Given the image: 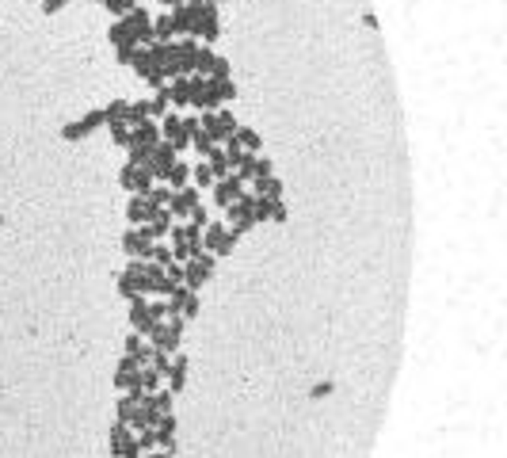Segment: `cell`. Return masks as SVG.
I'll list each match as a JSON object with an SVG mask.
<instances>
[{
    "label": "cell",
    "instance_id": "6f0895ef",
    "mask_svg": "<svg viewBox=\"0 0 507 458\" xmlns=\"http://www.w3.org/2000/svg\"><path fill=\"white\" fill-rule=\"evenodd\" d=\"M0 226H4V214H0Z\"/></svg>",
    "mask_w": 507,
    "mask_h": 458
},
{
    "label": "cell",
    "instance_id": "277c9868",
    "mask_svg": "<svg viewBox=\"0 0 507 458\" xmlns=\"http://www.w3.org/2000/svg\"><path fill=\"white\" fill-rule=\"evenodd\" d=\"M233 100H236V84H233V80H210L206 77V88H202L195 111H218L222 103H233Z\"/></svg>",
    "mask_w": 507,
    "mask_h": 458
},
{
    "label": "cell",
    "instance_id": "7dc6e473",
    "mask_svg": "<svg viewBox=\"0 0 507 458\" xmlns=\"http://www.w3.org/2000/svg\"><path fill=\"white\" fill-rule=\"evenodd\" d=\"M134 4H137V0H103V8H107L111 15H126Z\"/></svg>",
    "mask_w": 507,
    "mask_h": 458
},
{
    "label": "cell",
    "instance_id": "f546056e",
    "mask_svg": "<svg viewBox=\"0 0 507 458\" xmlns=\"http://www.w3.org/2000/svg\"><path fill=\"white\" fill-rule=\"evenodd\" d=\"M214 114H218V126H222V134H225V138H233V134H236V126H241V122H236V114H233V108H218ZM222 145H225V142H222Z\"/></svg>",
    "mask_w": 507,
    "mask_h": 458
},
{
    "label": "cell",
    "instance_id": "ba28073f",
    "mask_svg": "<svg viewBox=\"0 0 507 458\" xmlns=\"http://www.w3.org/2000/svg\"><path fill=\"white\" fill-rule=\"evenodd\" d=\"M119 184H122V191H130V195H145L157 179H153L149 165H122L119 168Z\"/></svg>",
    "mask_w": 507,
    "mask_h": 458
},
{
    "label": "cell",
    "instance_id": "8992f818",
    "mask_svg": "<svg viewBox=\"0 0 507 458\" xmlns=\"http://www.w3.org/2000/svg\"><path fill=\"white\" fill-rule=\"evenodd\" d=\"M122 27L130 31V43L142 46V43H153V15L145 12L142 4H134L126 15H122Z\"/></svg>",
    "mask_w": 507,
    "mask_h": 458
},
{
    "label": "cell",
    "instance_id": "bcb514c9",
    "mask_svg": "<svg viewBox=\"0 0 507 458\" xmlns=\"http://www.w3.org/2000/svg\"><path fill=\"white\" fill-rule=\"evenodd\" d=\"M191 149L199 153V157H210V149H214V142H210V138H206V134H202V130H199V134L191 138Z\"/></svg>",
    "mask_w": 507,
    "mask_h": 458
},
{
    "label": "cell",
    "instance_id": "680465c9",
    "mask_svg": "<svg viewBox=\"0 0 507 458\" xmlns=\"http://www.w3.org/2000/svg\"><path fill=\"white\" fill-rule=\"evenodd\" d=\"M218 4H222V0H218Z\"/></svg>",
    "mask_w": 507,
    "mask_h": 458
},
{
    "label": "cell",
    "instance_id": "7bdbcfd3",
    "mask_svg": "<svg viewBox=\"0 0 507 458\" xmlns=\"http://www.w3.org/2000/svg\"><path fill=\"white\" fill-rule=\"evenodd\" d=\"M111 142L122 145V149L130 145V126H126V122H111Z\"/></svg>",
    "mask_w": 507,
    "mask_h": 458
},
{
    "label": "cell",
    "instance_id": "9f6ffc18",
    "mask_svg": "<svg viewBox=\"0 0 507 458\" xmlns=\"http://www.w3.org/2000/svg\"><path fill=\"white\" fill-rule=\"evenodd\" d=\"M160 4H168V8H179V4H187V0H160Z\"/></svg>",
    "mask_w": 507,
    "mask_h": 458
},
{
    "label": "cell",
    "instance_id": "44dd1931",
    "mask_svg": "<svg viewBox=\"0 0 507 458\" xmlns=\"http://www.w3.org/2000/svg\"><path fill=\"white\" fill-rule=\"evenodd\" d=\"M165 184L172 187V191L187 187V184H191V165H183V161H172V168L165 172Z\"/></svg>",
    "mask_w": 507,
    "mask_h": 458
},
{
    "label": "cell",
    "instance_id": "f35d334b",
    "mask_svg": "<svg viewBox=\"0 0 507 458\" xmlns=\"http://www.w3.org/2000/svg\"><path fill=\"white\" fill-rule=\"evenodd\" d=\"M172 390L165 386V390H157V394H153V408H157V416H172Z\"/></svg>",
    "mask_w": 507,
    "mask_h": 458
},
{
    "label": "cell",
    "instance_id": "d590c367",
    "mask_svg": "<svg viewBox=\"0 0 507 458\" xmlns=\"http://www.w3.org/2000/svg\"><path fill=\"white\" fill-rule=\"evenodd\" d=\"M267 176H275V165L264 157V153H256V157H252V179H267Z\"/></svg>",
    "mask_w": 507,
    "mask_h": 458
},
{
    "label": "cell",
    "instance_id": "4316f807",
    "mask_svg": "<svg viewBox=\"0 0 507 458\" xmlns=\"http://www.w3.org/2000/svg\"><path fill=\"white\" fill-rule=\"evenodd\" d=\"M172 35H176V27H172V12L157 15V20H153V43H172Z\"/></svg>",
    "mask_w": 507,
    "mask_h": 458
},
{
    "label": "cell",
    "instance_id": "7a4b0ae2",
    "mask_svg": "<svg viewBox=\"0 0 507 458\" xmlns=\"http://www.w3.org/2000/svg\"><path fill=\"white\" fill-rule=\"evenodd\" d=\"M236 241H241V237L229 233L225 222H210L206 229H202V252H210V256H222V260L233 256Z\"/></svg>",
    "mask_w": 507,
    "mask_h": 458
},
{
    "label": "cell",
    "instance_id": "9a60e30c",
    "mask_svg": "<svg viewBox=\"0 0 507 458\" xmlns=\"http://www.w3.org/2000/svg\"><path fill=\"white\" fill-rule=\"evenodd\" d=\"M149 249H153V241H145L142 229H126V233H122V252H126V260H149Z\"/></svg>",
    "mask_w": 507,
    "mask_h": 458
},
{
    "label": "cell",
    "instance_id": "f907efd6",
    "mask_svg": "<svg viewBox=\"0 0 507 458\" xmlns=\"http://www.w3.org/2000/svg\"><path fill=\"white\" fill-rule=\"evenodd\" d=\"M290 218V210H286L282 199H271V222H286Z\"/></svg>",
    "mask_w": 507,
    "mask_h": 458
},
{
    "label": "cell",
    "instance_id": "1f68e13d",
    "mask_svg": "<svg viewBox=\"0 0 507 458\" xmlns=\"http://www.w3.org/2000/svg\"><path fill=\"white\" fill-rule=\"evenodd\" d=\"M191 187H199V191H202V187H214V172H210L206 161L191 168Z\"/></svg>",
    "mask_w": 507,
    "mask_h": 458
},
{
    "label": "cell",
    "instance_id": "d6a6232c",
    "mask_svg": "<svg viewBox=\"0 0 507 458\" xmlns=\"http://www.w3.org/2000/svg\"><path fill=\"white\" fill-rule=\"evenodd\" d=\"M126 111H130V100H111L103 108V119L107 122H126Z\"/></svg>",
    "mask_w": 507,
    "mask_h": 458
},
{
    "label": "cell",
    "instance_id": "8d00e7d4",
    "mask_svg": "<svg viewBox=\"0 0 507 458\" xmlns=\"http://www.w3.org/2000/svg\"><path fill=\"white\" fill-rule=\"evenodd\" d=\"M145 367H153V371H157L160 378H165L168 367H172V355H168V351H157V348H153V351H149V363H145Z\"/></svg>",
    "mask_w": 507,
    "mask_h": 458
},
{
    "label": "cell",
    "instance_id": "603a6c76",
    "mask_svg": "<svg viewBox=\"0 0 507 458\" xmlns=\"http://www.w3.org/2000/svg\"><path fill=\"white\" fill-rule=\"evenodd\" d=\"M149 351H153V348H149V344H145L142 337H137V332H130V337H126V355L134 359L137 367H145V363H149Z\"/></svg>",
    "mask_w": 507,
    "mask_h": 458
},
{
    "label": "cell",
    "instance_id": "94428289",
    "mask_svg": "<svg viewBox=\"0 0 507 458\" xmlns=\"http://www.w3.org/2000/svg\"><path fill=\"white\" fill-rule=\"evenodd\" d=\"M100 4H103V0H100Z\"/></svg>",
    "mask_w": 507,
    "mask_h": 458
},
{
    "label": "cell",
    "instance_id": "484cf974",
    "mask_svg": "<svg viewBox=\"0 0 507 458\" xmlns=\"http://www.w3.org/2000/svg\"><path fill=\"white\" fill-rule=\"evenodd\" d=\"M256 199H282V179L279 176L256 179Z\"/></svg>",
    "mask_w": 507,
    "mask_h": 458
},
{
    "label": "cell",
    "instance_id": "db71d44e",
    "mask_svg": "<svg viewBox=\"0 0 507 458\" xmlns=\"http://www.w3.org/2000/svg\"><path fill=\"white\" fill-rule=\"evenodd\" d=\"M149 309H153V317H157V321H165V317H168V306H165V302H149Z\"/></svg>",
    "mask_w": 507,
    "mask_h": 458
},
{
    "label": "cell",
    "instance_id": "e575fe53",
    "mask_svg": "<svg viewBox=\"0 0 507 458\" xmlns=\"http://www.w3.org/2000/svg\"><path fill=\"white\" fill-rule=\"evenodd\" d=\"M210 80H233V65H229V57L218 54L214 65H210Z\"/></svg>",
    "mask_w": 507,
    "mask_h": 458
},
{
    "label": "cell",
    "instance_id": "d4e9b609",
    "mask_svg": "<svg viewBox=\"0 0 507 458\" xmlns=\"http://www.w3.org/2000/svg\"><path fill=\"white\" fill-rule=\"evenodd\" d=\"M233 138L241 142V149H244V153H259V149H264V138H259L252 126H236V134H233Z\"/></svg>",
    "mask_w": 507,
    "mask_h": 458
},
{
    "label": "cell",
    "instance_id": "f6af8a7d",
    "mask_svg": "<svg viewBox=\"0 0 507 458\" xmlns=\"http://www.w3.org/2000/svg\"><path fill=\"white\" fill-rule=\"evenodd\" d=\"M187 222H191V226H199V229H206V226H210V210L199 202V207H191V214H187Z\"/></svg>",
    "mask_w": 507,
    "mask_h": 458
},
{
    "label": "cell",
    "instance_id": "816d5d0a",
    "mask_svg": "<svg viewBox=\"0 0 507 458\" xmlns=\"http://www.w3.org/2000/svg\"><path fill=\"white\" fill-rule=\"evenodd\" d=\"M332 390H336V382H317V386L309 390V397H313V401H321V397H328Z\"/></svg>",
    "mask_w": 507,
    "mask_h": 458
},
{
    "label": "cell",
    "instance_id": "3957f363",
    "mask_svg": "<svg viewBox=\"0 0 507 458\" xmlns=\"http://www.w3.org/2000/svg\"><path fill=\"white\" fill-rule=\"evenodd\" d=\"M214 267H218V256H210V252L183 260V286L187 290H202L210 283V275H214Z\"/></svg>",
    "mask_w": 507,
    "mask_h": 458
},
{
    "label": "cell",
    "instance_id": "4dcf8cb0",
    "mask_svg": "<svg viewBox=\"0 0 507 458\" xmlns=\"http://www.w3.org/2000/svg\"><path fill=\"white\" fill-rule=\"evenodd\" d=\"M168 199H172V187H168V184H157V187H149V191H145V202H149L153 210H157V207H168Z\"/></svg>",
    "mask_w": 507,
    "mask_h": 458
},
{
    "label": "cell",
    "instance_id": "52a82bcc",
    "mask_svg": "<svg viewBox=\"0 0 507 458\" xmlns=\"http://www.w3.org/2000/svg\"><path fill=\"white\" fill-rule=\"evenodd\" d=\"M183 329H187V321L183 317H172V325L160 321L157 329H153V337H149V348H157V351H179V340H183Z\"/></svg>",
    "mask_w": 507,
    "mask_h": 458
},
{
    "label": "cell",
    "instance_id": "5bb4252c",
    "mask_svg": "<svg viewBox=\"0 0 507 458\" xmlns=\"http://www.w3.org/2000/svg\"><path fill=\"white\" fill-rule=\"evenodd\" d=\"M187 371H191V359L179 351V355H172V367H168V374H165V382H168V390L172 394H183V386H187Z\"/></svg>",
    "mask_w": 507,
    "mask_h": 458
},
{
    "label": "cell",
    "instance_id": "83f0119b",
    "mask_svg": "<svg viewBox=\"0 0 507 458\" xmlns=\"http://www.w3.org/2000/svg\"><path fill=\"white\" fill-rule=\"evenodd\" d=\"M172 27H176V35H191L195 31V20H191V12H187V4L172 8Z\"/></svg>",
    "mask_w": 507,
    "mask_h": 458
},
{
    "label": "cell",
    "instance_id": "ee69618b",
    "mask_svg": "<svg viewBox=\"0 0 507 458\" xmlns=\"http://www.w3.org/2000/svg\"><path fill=\"white\" fill-rule=\"evenodd\" d=\"M134 439H137V447H142V455L157 447V431H153V428H142V431H134Z\"/></svg>",
    "mask_w": 507,
    "mask_h": 458
},
{
    "label": "cell",
    "instance_id": "6da1fadb",
    "mask_svg": "<svg viewBox=\"0 0 507 458\" xmlns=\"http://www.w3.org/2000/svg\"><path fill=\"white\" fill-rule=\"evenodd\" d=\"M187 12L195 20V35H202V43H218L222 38V20H218V4H202V0H187Z\"/></svg>",
    "mask_w": 507,
    "mask_h": 458
},
{
    "label": "cell",
    "instance_id": "e0dca14e",
    "mask_svg": "<svg viewBox=\"0 0 507 458\" xmlns=\"http://www.w3.org/2000/svg\"><path fill=\"white\" fill-rule=\"evenodd\" d=\"M160 142V126L153 119H145V122H137V126H130V145H157Z\"/></svg>",
    "mask_w": 507,
    "mask_h": 458
},
{
    "label": "cell",
    "instance_id": "7c38bea8",
    "mask_svg": "<svg viewBox=\"0 0 507 458\" xmlns=\"http://www.w3.org/2000/svg\"><path fill=\"white\" fill-rule=\"evenodd\" d=\"M160 142H168L176 153H183L187 145H191V142H187V134H183V122H179V114L168 111L165 119H160Z\"/></svg>",
    "mask_w": 507,
    "mask_h": 458
},
{
    "label": "cell",
    "instance_id": "836d02e7",
    "mask_svg": "<svg viewBox=\"0 0 507 458\" xmlns=\"http://www.w3.org/2000/svg\"><path fill=\"white\" fill-rule=\"evenodd\" d=\"M202 313V298H199V290H187V302H183V321H195V317Z\"/></svg>",
    "mask_w": 507,
    "mask_h": 458
},
{
    "label": "cell",
    "instance_id": "60d3db41",
    "mask_svg": "<svg viewBox=\"0 0 507 458\" xmlns=\"http://www.w3.org/2000/svg\"><path fill=\"white\" fill-rule=\"evenodd\" d=\"M149 264H160V267H168V264H176V260H172V249H168V244H153V249H149Z\"/></svg>",
    "mask_w": 507,
    "mask_h": 458
},
{
    "label": "cell",
    "instance_id": "11a10c76",
    "mask_svg": "<svg viewBox=\"0 0 507 458\" xmlns=\"http://www.w3.org/2000/svg\"><path fill=\"white\" fill-rule=\"evenodd\" d=\"M142 458H172V455H168V451H145Z\"/></svg>",
    "mask_w": 507,
    "mask_h": 458
},
{
    "label": "cell",
    "instance_id": "74e56055",
    "mask_svg": "<svg viewBox=\"0 0 507 458\" xmlns=\"http://www.w3.org/2000/svg\"><path fill=\"white\" fill-rule=\"evenodd\" d=\"M153 149L149 145H126V165H149Z\"/></svg>",
    "mask_w": 507,
    "mask_h": 458
},
{
    "label": "cell",
    "instance_id": "f5cc1de1",
    "mask_svg": "<svg viewBox=\"0 0 507 458\" xmlns=\"http://www.w3.org/2000/svg\"><path fill=\"white\" fill-rule=\"evenodd\" d=\"M65 4H73V0H43V15H57Z\"/></svg>",
    "mask_w": 507,
    "mask_h": 458
},
{
    "label": "cell",
    "instance_id": "5b68a950",
    "mask_svg": "<svg viewBox=\"0 0 507 458\" xmlns=\"http://www.w3.org/2000/svg\"><path fill=\"white\" fill-rule=\"evenodd\" d=\"M252 202H256V195H241V199L233 202V207L225 210V218H229V233L233 237H244V233H252L256 229V218H252Z\"/></svg>",
    "mask_w": 507,
    "mask_h": 458
},
{
    "label": "cell",
    "instance_id": "b9f144b4",
    "mask_svg": "<svg viewBox=\"0 0 507 458\" xmlns=\"http://www.w3.org/2000/svg\"><path fill=\"white\" fill-rule=\"evenodd\" d=\"M145 119H149V111H145V100L130 103V111H126V126H137V122H145Z\"/></svg>",
    "mask_w": 507,
    "mask_h": 458
},
{
    "label": "cell",
    "instance_id": "30bf717a",
    "mask_svg": "<svg viewBox=\"0 0 507 458\" xmlns=\"http://www.w3.org/2000/svg\"><path fill=\"white\" fill-rule=\"evenodd\" d=\"M157 317H153L149 302L137 294V298H130V332H137V337H153V329H157Z\"/></svg>",
    "mask_w": 507,
    "mask_h": 458
},
{
    "label": "cell",
    "instance_id": "91938a15",
    "mask_svg": "<svg viewBox=\"0 0 507 458\" xmlns=\"http://www.w3.org/2000/svg\"><path fill=\"white\" fill-rule=\"evenodd\" d=\"M137 4H142V0H137Z\"/></svg>",
    "mask_w": 507,
    "mask_h": 458
},
{
    "label": "cell",
    "instance_id": "2e32d148",
    "mask_svg": "<svg viewBox=\"0 0 507 458\" xmlns=\"http://www.w3.org/2000/svg\"><path fill=\"white\" fill-rule=\"evenodd\" d=\"M157 210H160V207H157ZM157 210L145 202V195H134V199L126 202V222H130V226H149Z\"/></svg>",
    "mask_w": 507,
    "mask_h": 458
},
{
    "label": "cell",
    "instance_id": "8fae6325",
    "mask_svg": "<svg viewBox=\"0 0 507 458\" xmlns=\"http://www.w3.org/2000/svg\"><path fill=\"white\" fill-rule=\"evenodd\" d=\"M111 455L114 458H142V447H137L134 431H130L126 424H119V420L111 424Z\"/></svg>",
    "mask_w": 507,
    "mask_h": 458
},
{
    "label": "cell",
    "instance_id": "ab89813d",
    "mask_svg": "<svg viewBox=\"0 0 507 458\" xmlns=\"http://www.w3.org/2000/svg\"><path fill=\"white\" fill-rule=\"evenodd\" d=\"M107 43H111V46H134V43H130V31L122 27V20L107 27Z\"/></svg>",
    "mask_w": 507,
    "mask_h": 458
},
{
    "label": "cell",
    "instance_id": "681fc988",
    "mask_svg": "<svg viewBox=\"0 0 507 458\" xmlns=\"http://www.w3.org/2000/svg\"><path fill=\"white\" fill-rule=\"evenodd\" d=\"M137 54H142V46H119V54H114V57H119V65H134Z\"/></svg>",
    "mask_w": 507,
    "mask_h": 458
},
{
    "label": "cell",
    "instance_id": "9c48e42d",
    "mask_svg": "<svg viewBox=\"0 0 507 458\" xmlns=\"http://www.w3.org/2000/svg\"><path fill=\"white\" fill-rule=\"evenodd\" d=\"M103 111H84L80 119H73V122H65L61 126V138L65 142H80V138H88V134H96V130L103 126Z\"/></svg>",
    "mask_w": 507,
    "mask_h": 458
},
{
    "label": "cell",
    "instance_id": "7402d4cb",
    "mask_svg": "<svg viewBox=\"0 0 507 458\" xmlns=\"http://www.w3.org/2000/svg\"><path fill=\"white\" fill-rule=\"evenodd\" d=\"M134 371H137V363H134L130 355H122V359H119V367H114V382H111V386L126 394V386L134 382Z\"/></svg>",
    "mask_w": 507,
    "mask_h": 458
},
{
    "label": "cell",
    "instance_id": "ffe728a7",
    "mask_svg": "<svg viewBox=\"0 0 507 458\" xmlns=\"http://www.w3.org/2000/svg\"><path fill=\"white\" fill-rule=\"evenodd\" d=\"M206 165H210V172H214V184H218V179H229V176H233V165H229V157H225L222 145H214V149H210Z\"/></svg>",
    "mask_w": 507,
    "mask_h": 458
},
{
    "label": "cell",
    "instance_id": "f1b7e54d",
    "mask_svg": "<svg viewBox=\"0 0 507 458\" xmlns=\"http://www.w3.org/2000/svg\"><path fill=\"white\" fill-rule=\"evenodd\" d=\"M168 92H172V103H176V108H191V88H187V77H176L168 84Z\"/></svg>",
    "mask_w": 507,
    "mask_h": 458
},
{
    "label": "cell",
    "instance_id": "c3c4849f",
    "mask_svg": "<svg viewBox=\"0 0 507 458\" xmlns=\"http://www.w3.org/2000/svg\"><path fill=\"white\" fill-rule=\"evenodd\" d=\"M179 122H183V134H187V142H191V138H195V134H199V130H202L199 114H183V119H179Z\"/></svg>",
    "mask_w": 507,
    "mask_h": 458
},
{
    "label": "cell",
    "instance_id": "4fadbf2b",
    "mask_svg": "<svg viewBox=\"0 0 507 458\" xmlns=\"http://www.w3.org/2000/svg\"><path fill=\"white\" fill-rule=\"evenodd\" d=\"M241 195H244V184H241L236 176L218 179V184H214V207H218V210H229L236 199H241Z\"/></svg>",
    "mask_w": 507,
    "mask_h": 458
},
{
    "label": "cell",
    "instance_id": "ac0fdd59",
    "mask_svg": "<svg viewBox=\"0 0 507 458\" xmlns=\"http://www.w3.org/2000/svg\"><path fill=\"white\" fill-rule=\"evenodd\" d=\"M176 428H179V424H176V413H172V416H160V424L153 428V431H157V447H160V451L176 455Z\"/></svg>",
    "mask_w": 507,
    "mask_h": 458
},
{
    "label": "cell",
    "instance_id": "d6986e66",
    "mask_svg": "<svg viewBox=\"0 0 507 458\" xmlns=\"http://www.w3.org/2000/svg\"><path fill=\"white\" fill-rule=\"evenodd\" d=\"M145 111H149V119H165V114L172 111V92H168V84H160L157 96H153V100H145Z\"/></svg>",
    "mask_w": 507,
    "mask_h": 458
},
{
    "label": "cell",
    "instance_id": "cb8c5ba5",
    "mask_svg": "<svg viewBox=\"0 0 507 458\" xmlns=\"http://www.w3.org/2000/svg\"><path fill=\"white\" fill-rule=\"evenodd\" d=\"M137 386L145 390V394H157V390H165V378H160L157 371H153V367H137Z\"/></svg>",
    "mask_w": 507,
    "mask_h": 458
}]
</instances>
